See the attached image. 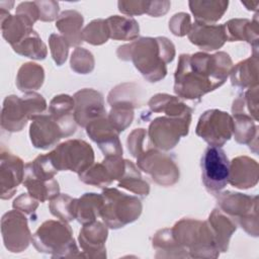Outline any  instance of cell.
Wrapping results in <instances>:
<instances>
[{"instance_id":"cell-15","label":"cell","mask_w":259,"mask_h":259,"mask_svg":"<svg viewBox=\"0 0 259 259\" xmlns=\"http://www.w3.org/2000/svg\"><path fill=\"white\" fill-rule=\"evenodd\" d=\"M88 137L97 144L104 157L122 156V147L118 138L119 133L107 118V114L89 122L86 126Z\"/></svg>"},{"instance_id":"cell-29","label":"cell","mask_w":259,"mask_h":259,"mask_svg":"<svg viewBox=\"0 0 259 259\" xmlns=\"http://www.w3.org/2000/svg\"><path fill=\"white\" fill-rule=\"evenodd\" d=\"M148 105L153 112H164L171 117L191 118L192 109L176 96L158 93L149 100Z\"/></svg>"},{"instance_id":"cell-24","label":"cell","mask_w":259,"mask_h":259,"mask_svg":"<svg viewBox=\"0 0 259 259\" xmlns=\"http://www.w3.org/2000/svg\"><path fill=\"white\" fill-rule=\"evenodd\" d=\"M9 11L10 10L0 8L1 32L5 40L12 47L33 30V23L20 14L15 13L11 15Z\"/></svg>"},{"instance_id":"cell-3","label":"cell","mask_w":259,"mask_h":259,"mask_svg":"<svg viewBox=\"0 0 259 259\" xmlns=\"http://www.w3.org/2000/svg\"><path fill=\"white\" fill-rule=\"evenodd\" d=\"M170 231L183 258H217L220 255L207 221L185 218Z\"/></svg>"},{"instance_id":"cell-11","label":"cell","mask_w":259,"mask_h":259,"mask_svg":"<svg viewBox=\"0 0 259 259\" xmlns=\"http://www.w3.org/2000/svg\"><path fill=\"white\" fill-rule=\"evenodd\" d=\"M191 118L159 116L153 119L149 125L147 135L150 146L158 150L169 151L173 149L189 132Z\"/></svg>"},{"instance_id":"cell-31","label":"cell","mask_w":259,"mask_h":259,"mask_svg":"<svg viewBox=\"0 0 259 259\" xmlns=\"http://www.w3.org/2000/svg\"><path fill=\"white\" fill-rule=\"evenodd\" d=\"M109 38L114 40H135L140 33L138 21L131 16L112 15L106 18Z\"/></svg>"},{"instance_id":"cell-33","label":"cell","mask_w":259,"mask_h":259,"mask_svg":"<svg viewBox=\"0 0 259 259\" xmlns=\"http://www.w3.org/2000/svg\"><path fill=\"white\" fill-rule=\"evenodd\" d=\"M45 80L44 68L28 62L21 65L16 76V86L22 92H32L41 87Z\"/></svg>"},{"instance_id":"cell-27","label":"cell","mask_w":259,"mask_h":259,"mask_svg":"<svg viewBox=\"0 0 259 259\" xmlns=\"http://www.w3.org/2000/svg\"><path fill=\"white\" fill-rule=\"evenodd\" d=\"M188 6L195 21L212 24L219 21L228 9L229 1L226 0H190Z\"/></svg>"},{"instance_id":"cell-23","label":"cell","mask_w":259,"mask_h":259,"mask_svg":"<svg viewBox=\"0 0 259 259\" xmlns=\"http://www.w3.org/2000/svg\"><path fill=\"white\" fill-rule=\"evenodd\" d=\"M257 16L258 15L256 13L253 20L246 18H234L224 23L227 41H247L253 47V52L258 53L259 27Z\"/></svg>"},{"instance_id":"cell-4","label":"cell","mask_w":259,"mask_h":259,"mask_svg":"<svg viewBox=\"0 0 259 259\" xmlns=\"http://www.w3.org/2000/svg\"><path fill=\"white\" fill-rule=\"evenodd\" d=\"M31 243L39 253L53 258L84 257L79 252L71 227L63 221L44 222L31 237Z\"/></svg>"},{"instance_id":"cell-28","label":"cell","mask_w":259,"mask_h":259,"mask_svg":"<svg viewBox=\"0 0 259 259\" xmlns=\"http://www.w3.org/2000/svg\"><path fill=\"white\" fill-rule=\"evenodd\" d=\"M230 77L233 86L244 89L258 87V53L233 66Z\"/></svg>"},{"instance_id":"cell-41","label":"cell","mask_w":259,"mask_h":259,"mask_svg":"<svg viewBox=\"0 0 259 259\" xmlns=\"http://www.w3.org/2000/svg\"><path fill=\"white\" fill-rule=\"evenodd\" d=\"M134 108L136 107L128 103H116L111 105L107 118L118 133L123 132L131 125L134 119Z\"/></svg>"},{"instance_id":"cell-8","label":"cell","mask_w":259,"mask_h":259,"mask_svg":"<svg viewBox=\"0 0 259 259\" xmlns=\"http://www.w3.org/2000/svg\"><path fill=\"white\" fill-rule=\"evenodd\" d=\"M48 154L58 171H72L78 175L94 163L92 147L80 139L65 141Z\"/></svg>"},{"instance_id":"cell-26","label":"cell","mask_w":259,"mask_h":259,"mask_svg":"<svg viewBox=\"0 0 259 259\" xmlns=\"http://www.w3.org/2000/svg\"><path fill=\"white\" fill-rule=\"evenodd\" d=\"M84 18L77 10H65L56 20V27L70 47L80 46L84 40L82 37V26Z\"/></svg>"},{"instance_id":"cell-14","label":"cell","mask_w":259,"mask_h":259,"mask_svg":"<svg viewBox=\"0 0 259 259\" xmlns=\"http://www.w3.org/2000/svg\"><path fill=\"white\" fill-rule=\"evenodd\" d=\"M74 117L78 125L85 127L92 120L106 115L102 94L91 88L77 91L74 96Z\"/></svg>"},{"instance_id":"cell-25","label":"cell","mask_w":259,"mask_h":259,"mask_svg":"<svg viewBox=\"0 0 259 259\" xmlns=\"http://www.w3.org/2000/svg\"><path fill=\"white\" fill-rule=\"evenodd\" d=\"M207 223L213 234L219 252H227L230 239L237 230V224L219 207L212 209Z\"/></svg>"},{"instance_id":"cell-35","label":"cell","mask_w":259,"mask_h":259,"mask_svg":"<svg viewBox=\"0 0 259 259\" xmlns=\"http://www.w3.org/2000/svg\"><path fill=\"white\" fill-rule=\"evenodd\" d=\"M117 185L141 196H147L150 192L149 183L143 179L138 167L130 160H125L124 172L117 180Z\"/></svg>"},{"instance_id":"cell-37","label":"cell","mask_w":259,"mask_h":259,"mask_svg":"<svg viewBox=\"0 0 259 259\" xmlns=\"http://www.w3.org/2000/svg\"><path fill=\"white\" fill-rule=\"evenodd\" d=\"M153 248L156 250L155 257L183 258L182 252L175 243L170 229L159 230L153 237Z\"/></svg>"},{"instance_id":"cell-19","label":"cell","mask_w":259,"mask_h":259,"mask_svg":"<svg viewBox=\"0 0 259 259\" xmlns=\"http://www.w3.org/2000/svg\"><path fill=\"white\" fill-rule=\"evenodd\" d=\"M107 226L99 221L83 225L79 231V244L84 257L104 258L106 257L105 242L107 240Z\"/></svg>"},{"instance_id":"cell-2","label":"cell","mask_w":259,"mask_h":259,"mask_svg":"<svg viewBox=\"0 0 259 259\" xmlns=\"http://www.w3.org/2000/svg\"><path fill=\"white\" fill-rule=\"evenodd\" d=\"M119 60L132 61L136 69L149 82H158L167 75L166 65L175 58V47L164 36L140 37L118 47Z\"/></svg>"},{"instance_id":"cell-39","label":"cell","mask_w":259,"mask_h":259,"mask_svg":"<svg viewBox=\"0 0 259 259\" xmlns=\"http://www.w3.org/2000/svg\"><path fill=\"white\" fill-rule=\"evenodd\" d=\"M76 199L77 198H73L68 194L60 193L50 201L49 209L54 217L69 223L75 220Z\"/></svg>"},{"instance_id":"cell-30","label":"cell","mask_w":259,"mask_h":259,"mask_svg":"<svg viewBox=\"0 0 259 259\" xmlns=\"http://www.w3.org/2000/svg\"><path fill=\"white\" fill-rule=\"evenodd\" d=\"M102 205V194H97L94 192L84 193L82 196L76 199L75 220L82 225L96 221V219L100 217Z\"/></svg>"},{"instance_id":"cell-47","label":"cell","mask_w":259,"mask_h":259,"mask_svg":"<svg viewBox=\"0 0 259 259\" xmlns=\"http://www.w3.org/2000/svg\"><path fill=\"white\" fill-rule=\"evenodd\" d=\"M118 10L127 15V16H135V15H142L147 14L149 1L148 0H128V1H118L117 2Z\"/></svg>"},{"instance_id":"cell-46","label":"cell","mask_w":259,"mask_h":259,"mask_svg":"<svg viewBox=\"0 0 259 259\" xmlns=\"http://www.w3.org/2000/svg\"><path fill=\"white\" fill-rule=\"evenodd\" d=\"M191 24L190 15L185 12H179L174 14L169 20V29L174 35L183 36L188 34Z\"/></svg>"},{"instance_id":"cell-45","label":"cell","mask_w":259,"mask_h":259,"mask_svg":"<svg viewBox=\"0 0 259 259\" xmlns=\"http://www.w3.org/2000/svg\"><path fill=\"white\" fill-rule=\"evenodd\" d=\"M147 131L145 128H136L127 137V149L133 157L136 159L145 152V140L147 138Z\"/></svg>"},{"instance_id":"cell-51","label":"cell","mask_w":259,"mask_h":259,"mask_svg":"<svg viewBox=\"0 0 259 259\" xmlns=\"http://www.w3.org/2000/svg\"><path fill=\"white\" fill-rule=\"evenodd\" d=\"M170 6V1H149L147 14L154 17L162 16L168 12Z\"/></svg>"},{"instance_id":"cell-10","label":"cell","mask_w":259,"mask_h":259,"mask_svg":"<svg viewBox=\"0 0 259 259\" xmlns=\"http://www.w3.org/2000/svg\"><path fill=\"white\" fill-rule=\"evenodd\" d=\"M137 165L159 185L171 186L179 180V167L175 159L156 148L146 149L137 158Z\"/></svg>"},{"instance_id":"cell-34","label":"cell","mask_w":259,"mask_h":259,"mask_svg":"<svg viewBox=\"0 0 259 259\" xmlns=\"http://www.w3.org/2000/svg\"><path fill=\"white\" fill-rule=\"evenodd\" d=\"M22 183L26 187L28 193L39 202L52 200L60 194L59 182L55 178L44 180L24 176Z\"/></svg>"},{"instance_id":"cell-5","label":"cell","mask_w":259,"mask_h":259,"mask_svg":"<svg viewBox=\"0 0 259 259\" xmlns=\"http://www.w3.org/2000/svg\"><path fill=\"white\" fill-rule=\"evenodd\" d=\"M101 194L103 205L100 218L107 228L120 229L140 218L143 205L137 196L126 194L112 187H105Z\"/></svg>"},{"instance_id":"cell-42","label":"cell","mask_w":259,"mask_h":259,"mask_svg":"<svg viewBox=\"0 0 259 259\" xmlns=\"http://www.w3.org/2000/svg\"><path fill=\"white\" fill-rule=\"evenodd\" d=\"M82 37L84 41L93 46H100L106 42L109 38L106 19H94L88 23L82 30Z\"/></svg>"},{"instance_id":"cell-49","label":"cell","mask_w":259,"mask_h":259,"mask_svg":"<svg viewBox=\"0 0 259 259\" xmlns=\"http://www.w3.org/2000/svg\"><path fill=\"white\" fill-rule=\"evenodd\" d=\"M38 203L39 201L32 197L29 193H22L13 200L12 207L25 214H31L36 210Z\"/></svg>"},{"instance_id":"cell-52","label":"cell","mask_w":259,"mask_h":259,"mask_svg":"<svg viewBox=\"0 0 259 259\" xmlns=\"http://www.w3.org/2000/svg\"><path fill=\"white\" fill-rule=\"evenodd\" d=\"M248 10H257V7H258V4L259 2L256 1V2H241Z\"/></svg>"},{"instance_id":"cell-40","label":"cell","mask_w":259,"mask_h":259,"mask_svg":"<svg viewBox=\"0 0 259 259\" xmlns=\"http://www.w3.org/2000/svg\"><path fill=\"white\" fill-rule=\"evenodd\" d=\"M138 85L135 83H123L112 88L107 96V102L110 105L116 103H128L135 107L140 106V97Z\"/></svg>"},{"instance_id":"cell-16","label":"cell","mask_w":259,"mask_h":259,"mask_svg":"<svg viewBox=\"0 0 259 259\" xmlns=\"http://www.w3.org/2000/svg\"><path fill=\"white\" fill-rule=\"evenodd\" d=\"M23 161L18 156L1 148L0 160V197L11 198L17 190V186L24 178Z\"/></svg>"},{"instance_id":"cell-38","label":"cell","mask_w":259,"mask_h":259,"mask_svg":"<svg viewBox=\"0 0 259 259\" xmlns=\"http://www.w3.org/2000/svg\"><path fill=\"white\" fill-rule=\"evenodd\" d=\"M233 114H244L258 120V87L248 89L244 94L238 96L232 106Z\"/></svg>"},{"instance_id":"cell-18","label":"cell","mask_w":259,"mask_h":259,"mask_svg":"<svg viewBox=\"0 0 259 259\" xmlns=\"http://www.w3.org/2000/svg\"><path fill=\"white\" fill-rule=\"evenodd\" d=\"M123 160L120 157H104L101 163H93L79 175V179L89 185L106 187L121 176Z\"/></svg>"},{"instance_id":"cell-13","label":"cell","mask_w":259,"mask_h":259,"mask_svg":"<svg viewBox=\"0 0 259 259\" xmlns=\"http://www.w3.org/2000/svg\"><path fill=\"white\" fill-rule=\"evenodd\" d=\"M1 234L5 248L12 253L24 251L31 242V233L23 212L13 209L1 219Z\"/></svg>"},{"instance_id":"cell-6","label":"cell","mask_w":259,"mask_h":259,"mask_svg":"<svg viewBox=\"0 0 259 259\" xmlns=\"http://www.w3.org/2000/svg\"><path fill=\"white\" fill-rule=\"evenodd\" d=\"M46 109V99L36 92H25L22 96H6L1 111V127L9 133L20 132L32 116L42 113Z\"/></svg>"},{"instance_id":"cell-43","label":"cell","mask_w":259,"mask_h":259,"mask_svg":"<svg viewBox=\"0 0 259 259\" xmlns=\"http://www.w3.org/2000/svg\"><path fill=\"white\" fill-rule=\"evenodd\" d=\"M71 69L78 74H89L93 71L95 61L93 55L84 48H76L71 56Z\"/></svg>"},{"instance_id":"cell-12","label":"cell","mask_w":259,"mask_h":259,"mask_svg":"<svg viewBox=\"0 0 259 259\" xmlns=\"http://www.w3.org/2000/svg\"><path fill=\"white\" fill-rule=\"evenodd\" d=\"M233 131V116L219 109L204 111L195 128L196 135L212 147H223L232 138Z\"/></svg>"},{"instance_id":"cell-17","label":"cell","mask_w":259,"mask_h":259,"mask_svg":"<svg viewBox=\"0 0 259 259\" xmlns=\"http://www.w3.org/2000/svg\"><path fill=\"white\" fill-rule=\"evenodd\" d=\"M30 120L29 138L34 148L48 150L56 146L62 138H65L62 127L50 113L36 114Z\"/></svg>"},{"instance_id":"cell-7","label":"cell","mask_w":259,"mask_h":259,"mask_svg":"<svg viewBox=\"0 0 259 259\" xmlns=\"http://www.w3.org/2000/svg\"><path fill=\"white\" fill-rule=\"evenodd\" d=\"M218 207L250 236L258 237V197L240 192L218 194Z\"/></svg>"},{"instance_id":"cell-22","label":"cell","mask_w":259,"mask_h":259,"mask_svg":"<svg viewBox=\"0 0 259 259\" xmlns=\"http://www.w3.org/2000/svg\"><path fill=\"white\" fill-rule=\"evenodd\" d=\"M74 106V98L68 94L56 95L49 105V112L62 127L65 138L72 136L77 128Z\"/></svg>"},{"instance_id":"cell-36","label":"cell","mask_w":259,"mask_h":259,"mask_svg":"<svg viewBox=\"0 0 259 259\" xmlns=\"http://www.w3.org/2000/svg\"><path fill=\"white\" fill-rule=\"evenodd\" d=\"M12 49L16 54L32 60H45L48 55L46 44L34 29L18 44L12 46Z\"/></svg>"},{"instance_id":"cell-50","label":"cell","mask_w":259,"mask_h":259,"mask_svg":"<svg viewBox=\"0 0 259 259\" xmlns=\"http://www.w3.org/2000/svg\"><path fill=\"white\" fill-rule=\"evenodd\" d=\"M15 13L24 16L25 18H27L33 24L36 20H39L38 8H37L34 1H32V2H29V1L21 2L16 7V12Z\"/></svg>"},{"instance_id":"cell-32","label":"cell","mask_w":259,"mask_h":259,"mask_svg":"<svg viewBox=\"0 0 259 259\" xmlns=\"http://www.w3.org/2000/svg\"><path fill=\"white\" fill-rule=\"evenodd\" d=\"M234 137L237 143L248 145L249 148L257 153L258 125L252 117L244 114H233Z\"/></svg>"},{"instance_id":"cell-48","label":"cell","mask_w":259,"mask_h":259,"mask_svg":"<svg viewBox=\"0 0 259 259\" xmlns=\"http://www.w3.org/2000/svg\"><path fill=\"white\" fill-rule=\"evenodd\" d=\"M39 12V20L51 22L59 16V3L57 1H34Z\"/></svg>"},{"instance_id":"cell-20","label":"cell","mask_w":259,"mask_h":259,"mask_svg":"<svg viewBox=\"0 0 259 259\" xmlns=\"http://www.w3.org/2000/svg\"><path fill=\"white\" fill-rule=\"evenodd\" d=\"M187 35L192 45L205 52L218 50L227 41L224 24H205L194 21Z\"/></svg>"},{"instance_id":"cell-1","label":"cell","mask_w":259,"mask_h":259,"mask_svg":"<svg viewBox=\"0 0 259 259\" xmlns=\"http://www.w3.org/2000/svg\"><path fill=\"white\" fill-rule=\"evenodd\" d=\"M232 68V59L225 52L182 54L174 74V92L181 98L198 99L221 87Z\"/></svg>"},{"instance_id":"cell-21","label":"cell","mask_w":259,"mask_h":259,"mask_svg":"<svg viewBox=\"0 0 259 259\" xmlns=\"http://www.w3.org/2000/svg\"><path fill=\"white\" fill-rule=\"evenodd\" d=\"M229 183L240 189L254 187L258 183V163L247 156L234 158L230 162Z\"/></svg>"},{"instance_id":"cell-9","label":"cell","mask_w":259,"mask_h":259,"mask_svg":"<svg viewBox=\"0 0 259 259\" xmlns=\"http://www.w3.org/2000/svg\"><path fill=\"white\" fill-rule=\"evenodd\" d=\"M201 179L207 192L218 195L229 183L230 161L221 147L208 146L200 160Z\"/></svg>"},{"instance_id":"cell-44","label":"cell","mask_w":259,"mask_h":259,"mask_svg":"<svg viewBox=\"0 0 259 259\" xmlns=\"http://www.w3.org/2000/svg\"><path fill=\"white\" fill-rule=\"evenodd\" d=\"M49 45L51 49V54L53 60L58 66H62L68 57L69 53V44L67 40L57 33H52L49 37Z\"/></svg>"}]
</instances>
